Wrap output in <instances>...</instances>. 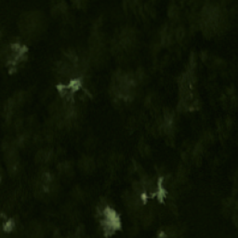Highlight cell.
I'll use <instances>...</instances> for the list:
<instances>
[{"label": "cell", "instance_id": "obj_1", "mask_svg": "<svg viewBox=\"0 0 238 238\" xmlns=\"http://www.w3.org/2000/svg\"><path fill=\"white\" fill-rule=\"evenodd\" d=\"M95 162L91 157L85 156L83 158L80 159L79 161V167L84 171V172H92L95 169Z\"/></svg>", "mask_w": 238, "mask_h": 238}, {"label": "cell", "instance_id": "obj_2", "mask_svg": "<svg viewBox=\"0 0 238 238\" xmlns=\"http://www.w3.org/2000/svg\"><path fill=\"white\" fill-rule=\"evenodd\" d=\"M53 157V152L50 150L42 149L39 150L36 155V161L39 164H45L50 161Z\"/></svg>", "mask_w": 238, "mask_h": 238}, {"label": "cell", "instance_id": "obj_3", "mask_svg": "<svg viewBox=\"0 0 238 238\" xmlns=\"http://www.w3.org/2000/svg\"><path fill=\"white\" fill-rule=\"evenodd\" d=\"M133 193H135L136 195L142 196L145 195V187H144V183L140 181H135L133 183Z\"/></svg>", "mask_w": 238, "mask_h": 238}, {"label": "cell", "instance_id": "obj_4", "mask_svg": "<svg viewBox=\"0 0 238 238\" xmlns=\"http://www.w3.org/2000/svg\"><path fill=\"white\" fill-rule=\"evenodd\" d=\"M134 79L137 82H143L144 80L146 79V74L144 72L143 69H139L136 73H135V76H134Z\"/></svg>", "mask_w": 238, "mask_h": 238}, {"label": "cell", "instance_id": "obj_5", "mask_svg": "<svg viewBox=\"0 0 238 238\" xmlns=\"http://www.w3.org/2000/svg\"><path fill=\"white\" fill-rule=\"evenodd\" d=\"M168 16L172 20H175L179 17V9L176 6L172 5L168 7Z\"/></svg>", "mask_w": 238, "mask_h": 238}, {"label": "cell", "instance_id": "obj_6", "mask_svg": "<svg viewBox=\"0 0 238 238\" xmlns=\"http://www.w3.org/2000/svg\"><path fill=\"white\" fill-rule=\"evenodd\" d=\"M174 37H175V38L178 40V41H181V40L184 38V37H185V30H184V28L183 27H178L175 30Z\"/></svg>", "mask_w": 238, "mask_h": 238}, {"label": "cell", "instance_id": "obj_7", "mask_svg": "<svg viewBox=\"0 0 238 238\" xmlns=\"http://www.w3.org/2000/svg\"><path fill=\"white\" fill-rule=\"evenodd\" d=\"M140 152L143 156H148L150 153V147L147 144L142 142V143H141V146H140Z\"/></svg>", "mask_w": 238, "mask_h": 238}, {"label": "cell", "instance_id": "obj_8", "mask_svg": "<svg viewBox=\"0 0 238 238\" xmlns=\"http://www.w3.org/2000/svg\"><path fill=\"white\" fill-rule=\"evenodd\" d=\"M73 196L76 199H81L83 197L84 194H83V191L80 188H76L73 192Z\"/></svg>", "mask_w": 238, "mask_h": 238}, {"label": "cell", "instance_id": "obj_9", "mask_svg": "<svg viewBox=\"0 0 238 238\" xmlns=\"http://www.w3.org/2000/svg\"><path fill=\"white\" fill-rule=\"evenodd\" d=\"M84 233H85V231H84V227H83V226H79V227H78V229L77 230L76 236H77V237H81V236H84Z\"/></svg>", "mask_w": 238, "mask_h": 238}]
</instances>
